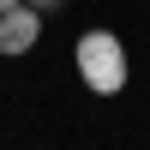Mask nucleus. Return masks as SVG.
Masks as SVG:
<instances>
[{"label":"nucleus","mask_w":150,"mask_h":150,"mask_svg":"<svg viewBox=\"0 0 150 150\" xmlns=\"http://www.w3.org/2000/svg\"><path fill=\"white\" fill-rule=\"evenodd\" d=\"M72 60H78V78L90 96H120L126 90V42L114 30H84L72 42Z\"/></svg>","instance_id":"nucleus-1"},{"label":"nucleus","mask_w":150,"mask_h":150,"mask_svg":"<svg viewBox=\"0 0 150 150\" xmlns=\"http://www.w3.org/2000/svg\"><path fill=\"white\" fill-rule=\"evenodd\" d=\"M36 42H42V12H36V6H24V0H18V6L0 12V54H6V60L30 54Z\"/></svg>","instance_id":"nucleus-2"},{"label":"nucleus","mask_w":150,"mask_h":150,"mask_svg":"<svg viewBox=\"0 0 150 150\" xmlns=\"http://www.w3.org/2000/svg\"><path fill=\"white\" fill-rule=\"evenodd\" d=\"M24 6H36V12H42V18H54V12L66 6V0H24Z\"/></svg>","instance_id":"nucleus-3"},{"label":"nucleus","mask_w":150,"mask_h":150,"mask_svg":"<svg viewBox=\"0 0 150 150\" xmlns=\"http://www.w3.org/2000/svg\"><path fill=\"white\" fill-rule=\"evenodd\" d=\"M6 6H18V0H0V12H6Z\"/></svg>","instance_id":"nucleus-4"}]
</instances>
